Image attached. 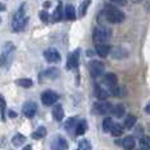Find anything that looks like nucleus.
Returning a JSON list of instances; mask_svg holds the SVG:
<instances>
[{
    "label": "nucleus",
    "mask_w": 150,
    "mask_h": 150,
    "mask_svg": "<svg viewBox=\"0 0 150 150\" xmlns=\"http://www.w3.org/2000/svg\"><path fill=\"white\" fill-rule=\"evenodd\" d=\"M28 21H29V17H28V12H26V4L23 3V4L20 5V8L16 11L15 16H13V18H12V29L15 32L23 30L26 26Z\"/></svg>",
    "instance_id": "f257e3e1"
},
{
    "label": "nucleus",
    "mask_w": 150,
    "mask_h": 150,
    "mask_svg": "<svg viewBox=\"0 0 150 150\" xmlns=\"http://www.w3.org/2000/svg\"><path fill=\"white\" fill-rule=\"evenodd\" d=\"M15 52H16V47L13 45V42H9V41L5 42L4 46H3L1 54H0V67L4 69V70H7L13 61Z\"/></svg>",
    "instance_id": "f03ea898"
},
{
    "label": "nucleus",
    "mask_w": 150,
    "mask_h": 150,
    "mask_svg": "<svg viewBox=\"0 0 150 150\" xmlns=\"http://www.w3.org/2000/svg\"><path fill=\"white\" fill-rule=\"evenodd\" d=\"M101 15H103V17L111 24H120V23H122L125 18L124 13H122L119 8L113 7V5H105V8L103 9Z\"/></svg>",
    "instance_id": "7ed1b4c3"
},
{
    "label": "nucleus",
    "mask_w": 150,
    "mask_h": 150,
    "mask_svg": "<svg viewBox=\"0 0 150 150\" xmlns=\"http://www.w3.org/2000/svg\"><path fill=\"white\" fill-rule=\"evenodd\" d=\"M112 37V29L108 28V26H96L93 29V33H92V40L96 45L98 44H107V42L111 40Z\"/></svg>",
    "instance_id": "20e7f679"
},
{
    "label": "nucleus",
    "mask_w": 150,
    "mask_h": 150,
    "mask_svg": "<svg viewBox=\"0 0 150 150\" xmlns=\"http://www.w3.org/2000/svg\"><path fill=\"white\" fill-rule=\"evenodd\" d=\"M58 99H59V95H58L57 92H54V91L49 90V91H45V92H42L41 95V101L44 105H54L55 103L58 101Z\"/></svg>",
    "instance_id": "39448f33"
},
{
    "label": "nucleus",
    "mask_w": 150,
    "mask_h": 150,
    "mask_svg": "<svg viewBox=\"0 0 150 150\" xmlns=\"http://www.w3.org/2000/svg\"><path fill=\"white\" fill-rule=\"evenodd\" d=\"M112 108H113V105L105 100H100L93 104V111L98 115H108L109 112H112Z\"/></svg>",
    "instance_id": "423d86ee"
},
{
    "label": "nucleus",
    "mask_w": 150,
    "mask_h": 150,
    "mask_svg": "<svg viewBox=\"0 0 150 150\" xmlns=\"http://www.w3.org/2000/svg\"><path fill=\"white\" fill-rule=\"evenodd\" d=\"M69 145H67V141H66L65 137L62 136H55L53 137L52 142H50V149L52 150H67Z\"/></svg>",
    "instance_id": "0eeeda50"
},
{
    "label": "nucleus",
    "mask_w": 150,
    "mask_h": 150,
    "mask_svg": "<svg viewBox=\"0 0 150 150\" xmlns=\"http://www.w3.org/2000/svg\"><path fill=\"white\" fill-rule=\"evenodd\" d=\"M88 70H90V74L93 78H98L104 73V65L100 61H91L88 63Z\"/></svg>",
    "instance_id": "6e6552de"
},
{
    "label": "nucleus",
    "mask_w": 150,
    "mask_h": 150,
    "mask_svg": "<svg viewBox=\"0 0 150 150\" xmlns=\"http://www.w3.org/2000/svg\"><path fill=\"white\" fill-rule=\"evenodd\" d=\"M44 58L46 59V62H49V63H57L61 61V54L58 53L57 49L50 47V49H46L44 52Z\"/></svg>",
    "instance_id": "1a4fd4ad"
},
{
    "label": "nucleus",
    "mask_w": 150,
    "mask_h": 150,
    "mask_svg": "<svg viewBox=\"0 0 150 150\" xmlns=\"http://www.w3.org/2000/svg\"><path fill=\"white\" fill-rule=\"evenodd\" d=\"M79 58H80V50L79 49L74 50L73 53L69 54V58H67V69L69 70L76 69L78 66H79Z\"/></svg>",
    "instance_id": "9d476101"
},
{
    "label": "nucleus",
    "mask_w": 150,
    "mask_h": 150,
    "mask_svg": "<svg viewBox=\"0 0 150 150\" xmlns=\"http://www.w3.org/2000/svg\"><path fill=\"white\" fill-rule=\"evenodd\" d=\"M36 112H37V104L34 101H26L23 105V115L25 117H28V119L34 117Z\"/></svg>",
    "instance_id": "9b49d317"
},
{
    "label": "nucleus",
    "mask_w": 150,
    "mask_h": 150,
    "mask_svg": "<svg viewBox=\"0 0 150 150\" xmlns=\"http://www.w3.org/2000/svg\"><path fill=\"white\" fill-rule=\"evenodd\" d=\"M116 142L125 150H133L136 148V138L133 136H127L121 141H116Z\"/></svg>",
    "instance_id": "f8f14e48"
},
{
    "label": "nucleus",
    "mask_w": 150,
    "mask_h": 150,
    "mask_svg": "<svg viewBox=\"0 0 150 150\" xmlns=\"http://www.w3.org/2000/svg\"><path fill=\"white\" fill-rule=\"evenodd\" d=\"M112 47L108 44H98L96 45V54L101 58H105L111 54Z\"/></svg>",
    "instance_id": "ddd939ff"
},
{
    "label": "nucleus",
    "mask_w": 150,
    "mask_h": 150,
    "mask_svg": "<svg viewBox=\"0 0 150 150\" xmlns=\"http://www.w3.org/2000/svg\"><path fill=\"white\" fill-rule=\"evenodd\" d=\"M58 76H59V70L57 67L46 69L45 71H42L40 74V78H45V79H57Z\"/></svg>",
    "instance_id": "4468645a"
},
{
    "label": "nucleus",
    "mask_w": 150,
    "mask_h": 150,
    "mask_svg": "<svg viewBox=\"0 0 150 150\" xmlns=\"http://www.w3.org/2000/svg\"><path fill=\"white\" fill-rule=\"evenodd\" d=\"M93 93H95V96L99 99V100H105L107 98H108L111 93H109V91H107V90H104L103 87H100L99 84H95L93 86Z\"/></svg>",
    "instance_id": "2eb2a0df"
},
{
    "label": "nucleus",
    "mask_w": 150,
    "mask_h": 150,
    "mask_svg": "<svg viewBox=\"0 0 150 150\" xmlns=\"http://www.w3.org/2000/svg\"><path fill=\"white\" fill-rule=\"evenodd\" d=\"M104 84L108 86V88L111 87H115V86H117V75L113 74V73H107L104 75Z\"/></svg>",
    "instance_id": "dca6fc26"
},
{
    "label": "nucleus",
    "mask_w": 150,
    "mask_h": 150,
    "mask_svg": "<svg viewBox=\"0 0 150 150\" xmlns=\"http://www.w3.org/2000/svg\"><path fill=\"white\" fill-rule=\"evenodd\" d=\"M52 112H53V117H54V120H57V121H62L63 116H65V111H63V107L61 105V104L55 105Z\"/></svg>",
    "instance_id": "f3484780"
},
{
    "label": "nucleus",
    "mask_w": 150,
    "mask_h": 150,
    "mask_svg": "<svg viewBox=\"0 0 150 150\" xmlns=\"http://www.w3.org/2000/svg\"><path fill=\"white\" fill-rule=\"evenodd\" d=\"M75 17H76V13H75L74 5L73 4H67L65 7V18L66 20L73 21V20H75Z\"/></svg>",
    "instance_id": "a211bd4d"
},
{
    "label": "nucleus",
    "mask_w": 150,
    "mask_h": 150,
    "mask_svg": "<svg viewBox=\"0 0 150 150\" xmlns=\"http://www.w3.org/2000/svg\"><path fill=\"white\" fill-rule=\"evenodd\" d=\"M112 57L113 58H116V59H122V58H125L128 55V52L127 50H124L122 47H120V46H117V47H115V49H112Z\"/></svg>",
    "instance_id": "6ab92c4d"
},
{
    "label": "nucleus",
    "mask_w": 150,
    "mask_h": 150,
    "mask_svg": "<svg viewBox=\"0 0 150 150\" xmlns=\"http://www.w3.org/2000/svg\"><path fill=\"white\" fill-rule=\"evenodd\" d=\"M112 113H113L115 117H117V119H121V117L125 115V107L122 105V104L113 105V108H112Z\"/></svg>",
    "instance_id": "aec40b11"
},
{
    "label": "nucleus",
    "mask_w": 150,
    "mask_h": 150,
    "mask_svg": "<svg viewBox=\"0 0 150 150\" xmlns=\"http://www.w3.org/2000/svg\"><path fill=\"white\" fill-rule=\"evenodd\" d=\"M86 130H87V122H86L84 120L78 121L76 128H75V134L76 136H83L86 133Z\"/></svg>",
    "instance_id": "412c9836"
},
{
    "label": "nucleus",
    "mask_w": 150,
    "mask_h": 150,
    "mask_svg": "<svg viewBox=\"0 0 150 150\" xmlns=\"http://www.w3.org/2000/svg\"><path fill=\"white\" fill-rule=\"evenodd\" d=\"M76 124H78L76 117H70V119H67V121L65 122V129L67 130V132H75Z\"/></svg>",
    "instance_id": "4be33fe9"
},
{
    "label": "nucleus",
    "mask_w": 150,
    "mask_h": 150,
    "mask_svg": "<svg viewBox=\"0 0 150 150\" xmlns=\"http://www.w3.org/2000/svg\"><path fill=\"white\" fill-rule=\"evenodd\" d=\"M45 136H46V128L45 127H38L33 133H32V137H33L34 140H41V138H44Z\"/></svg>",
    "instance_id": "5701e85b"
},
{
    "label": "nucleus",
    "mask_w": 150,
    "mask_h": 150,
    "mask_svg": "<svg viewBox=\"0 0 150 150\" xmlns=\"http://www.w3.org/2000/svg\"><path fill=\"white\" fill-rule=\"evenodd\" d=\"M136 116H133V115H128L127 117H125V121H124V128H127V129H132L133 127L136 125Z\"/></svg>",
    "instance_id": "b1692460"
},
{
    "label": "nucleus",
    "mask_w": 150,
    "mask_h": 150,
    "mask_svg": "<svg viewBox=\"0 0 150 150\" xmlns=\"http://www.w3.org/2000/svg\"><path fill=\"white\" fill-rule=\"evenodd\" d=\"M26 141V138H25V136H23L21 133H17V134H15L12 137V144L15 146H21V145H24V142Z\"/></svg>",
    "instance_id": "393cba45"
},
{
    "label": "nucleus",
    "mask_w": 150,
    "mask_h": 150,
    "mask_svg": "<svg viewBox=\"0 0 150 150\" xmlns=\"http://www.w3.org/2000/svg\"><path fill=\"white\" fill-rule=\"evenodd\" d=\"M0 117H1V121H5L7 119V107H5V100L3 95H0Z\"/></svg>",
    "instance_id": "a878e982"
},
{
    "label": "nucleus",
    "mask_w": 150,
    "mask_h": 150,
    "mask_svg": "<svg viewBox=\"0 0 150 150\" xmlns=\"http://www.w3.org/2000/svg\"><path fill=\"white\" fill-rule=\"evenodd\" d=\"M15 83L17 86H20V87H24V88H28V87H32V86H33V82H32V79H29V78H21V79L16 80Z\"/></svg>",
    "instance_id": "bb28decb"
},
{
    "label": "nucleus",
    "mask_w": 150,
    "mask_h": 150,
    "mask_svg": "<svg viewBox=\"0 0 150 150\" xmlns=\"http://www.w3.org/2000/svg\"><path fill=\"white\" fill-rule=\"evenodd\" d=\"M113 124H115V122L112 121L111 117H105V119H104V121H103V130L105 133H109V132H111V129H112V127H113Z\"/></svg>",
    "instance_id": "cd10ccee"
},
{
    "label": "nucleus",
    "mask_w": 150,
    "mask_h": 150,
    "mask_svg": "<svg viewBox=\"0 0 150 150\" xmlns=\"http://www.w3.org/2000/svg\"><path fill=\"white\" fill-rule=\"evenodd\" d=\"M108 90H109V93H111V95H113V96H122V95L125 93L124 88H122V87H119V86L111 87V88H108Z\"/></svg>",
    "instance_id": "c85d7f7f"
},
{
    "label": "nucleus",
    "mask_w": 150,
    "mask_h": 150,
    "mask_svg": "<svg viewBox=\"0 0 150 150\" xmlns=\"http://www.w3.org/2000/svg\"><path fill=\"white\" fill-rule=\"evenodd\" d=\"M109 133H111L112 136H115V137H119V136L122 134V127L120 124H113V127H112Z\"/></svg>",
    "instance_id": "c756f323"
},
{
    "label": "nucleus",
    "mask_w": 150,
    "mask_h": 150,
    "mask_svg": "<svg viewBox=\"0 0 150 150\" xmlns=\"http://www.w3.org/2000/svg\"><path fill=\"white\" fill-rule=\"evenodd\" d=\"M76 150H92V146L87 140H80V142L78 144Z\"/></svg>",
    "instance_id": "7c9ffc66"
},
{
    "label": "nucleus",
    "mask_w": 150,
    "mask_h": 150,
    "mask_svg": "<svg viewBox=\"0 0 150 150\" xmlns=\"http://www.w3.org/2000/svg\"><path fill=\"white\" fill-rule=\"evenodd\" d=\"M54 21H59V20H62V16H65V12H62V5H58L57 8H55V11H54Z\"/></svg>",
    "instance_id": "2f4dec72"
},
{
    "label": "nucleus",
    "mask_w": 150,
    "mask_h": 150,
    "mask_svg": "<svg viewBox=\"0 0 150 150\" xmlns=\"http://www.w3.org/2000/svg\"><path fill=\"white\" fill-rule=\"evenodd\" d=\"M140 146H141V150H148L150 149V140L146 136L140 138Z\"/></svg>",
    "instance_id": "473e14b6"
},
{
    "label": "nucleus",
    "mask_w": 150,
    "mask_h": 150,
    "mask_svg": "<svg viewBox=\"0 0 150 150\" xmlns=\"http://www.w3.org/2000/svg\"><path fill=\"white\" fill-rule=\"evenodd\" d=\"M90 4H91L90 0H86V1L82 3V5H80V8H79V16H80V17H83V16L86 15L87 8H88V5H90Z\"/></svg>",
    "instance_id": "72a5a7b5"
},
{
    "label": "nucleus",
    "mask_w": 150,
    "mask_h": 150,
    "mask_svg": "<svg viewBox=\"0 0 150 150\" xmlns=\"http://www.w3.org/2000/svg\"><path fill=\"white\" fill-rule=\"evenodd\" d=\"M40 18H41L44 23H47L50 18V15L46 12V11H41V12H40Z\"/></svg>",
    "instance_id": "f704fd0d"
},
{
    "label": "nucleus",
    "mask_w": 150,
    "mask_h": 150,
    "mask_svg": "<svg viewBox=\"0 0 150 150\" xmlns=\"http://www.w3.org/2000/svg\"><path fill=\"white\" fill-rule=\"evenodd\" d=\"M109 1H112L113 4H117V5H127V0H109Z\"/></svg>",
    "instance_id": "c9c22d12"
},
{
    "label": "nucleus",
    "mask_w": 150,
    "mask_h": 150,
    "mask_svg": "<svg viewBox=\"0 0 150 150\" xmlns=\"http://www.w3.org/2000/svg\"><path fill=\"white\" fill-rule=\"evenodd\" d=\"M145 112H146L148 115H150V101H149L148 104H146V107H145Z\"/></svg>",
    "instance_id": "e433bc0d"
},
{
    "label": "nucleus",
    "mask_w": 150,
    "mask_h": 150,
    "mask_svg": "<svg viewBox=\"0 0 150 150\" xmlns=\"http://www.w3.org/2000/svg\"><path fill=\"white\" fill-rule=\"evenodd\" d=\"M50 4H52L50 1H45V3H44V8H49V7H50Z\"/></svg>",
    "instance_id": "4c0bfd02"
},
{
    "label": "nucleus",
    "mask_w": 150,
    "mask_h": 150,
    "mask_svg": "<svg viewBox=\"0 0 150 150\" xmlns=\"http://www.w3.org/2000/svg\"><path fill=\"white\" fill-rule=\"evenodd\" d=\"M8 115H9V117H16V113H15V112H12V111L8 112Z\"/></svg>",
    "instance_id": "58836bf2"
},
{
    "label": "nucleus",
    "mask_w": 150,
    "mask_h": 150,
    "mask_svg": "<svg viewBox=\"0 0 150 150\" xmlns=\"http://www.w3.org/2000/svg\"><path fill=\"white\" fill-rule=\"evenodd\" d=\"M3 11H5V7L1 4V3H0V12H3Z\"/></svg>",
    "instance_id": "ea45409f"
},
{
    "label": "nucleus",
    "mask_w": 150,
    "mask_h": 150,
    "mask_svg": "<svg viewBox=\"0 0 150 150\" xmlns=\"http://www.w3.org/2000/svg\"><path fill=\"white\" fill-rule=\"evenodd\" d=\"M23 150H32V146H30V145H28V146H25V148H24Z\"/></svg>",
    "instance_id": "a19ab883"
},
{
    "label": "nucleus",
    "mask_w": 150,
    "mask_h": 150,
    "mask_svg": "<svg viewBox=\"0 0 150 150\" xmlns=\"http://www.w3.org/2000/svg\"><path fill=\"white\" fill-rule=\"evenodd\" d=\"M132 1H133V3H140L141 0H132Z\"/></svg>",
    "instance_id": "79ce46f5"
}]
</instances>
